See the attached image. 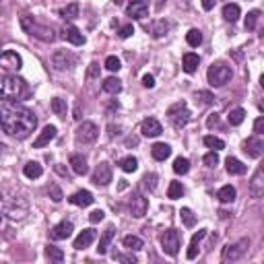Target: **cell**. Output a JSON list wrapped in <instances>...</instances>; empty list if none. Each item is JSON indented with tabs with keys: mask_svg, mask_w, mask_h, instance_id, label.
<instances>
[{
	"mask_svg": "<svg viewBox=\"0 0 264 264\" xmlns=\"http://www.w3.org/2000/svg\"><path fill=\"white\" fill-rule=\"evenodd\" d=\"M37 126V118L29 107L21 103H7L0 107V128L13 139H27Z\"/></svg>",
	"mask_w": 264,
	"mask_h": 264,
	"instance_id": "obj_1",
	"label": "cell"
},
{
	"mask_svg": "<svg viewBox=\"0 0 264 264\" xmlns=\"http://www.w3.org/2000/svg\"><path fill=\"white\" fill-rule=\"evenodd\" d=\"M0 207H3V211L11 219H15V221H21V219L29 213L27 201L13 190H0Z\"/></svg>",
	"mask_w": 264,
	"mask_h": 264,
	"instance_id": "obj_2",
	"label": "cell"
},
{
	"mask_svg": "<svg viewBox=\"0 0 264 264\" xmlns=\"http://www.w3.org/2000/svg\"><path fill=\"white\" fill-rule=\"evenodd\" d=\"M27 91L25 81L17 75H5L0 77V101H15L21 99Z\"/></svg>",
	"mask_w": 264,
	"mask_h": 264,
	"instance_id": "obj_3",
	"label": "cell"
},
{
	"mask_svg": "<svg viewBox=\"0 0 264 264\" xmlns=\"http://www.w3.org/2000/svg\"><path fill=\"white\" fill-rule=\"evenodd\" d=\"M21 27H23L25 33H29L33 37H39L43 41H54V31L50 27L37 25V21L31 15H23V17H21Z\"/></svg>",
	"mask_w": 264,
	"mask_h": 264,
	"instance_id": "obj_4",
	"label": "cell"
},
{
	"mask_svg": "<svg viewBox=\"0 0 264 264\" xmlns=\"http://www.w3.org/2000/svg\"><path fill=\"white\" fill-rule=\"evenodd\" d=\"M231 75H233V73H231V66H227V64H223V62H215L211 69H209L207 79H209L211 87H223V85L229 83Z\"/></svg>",
	"mask_w": 264,
	"mask_h": 264,
	"instance_id": "obj_5",
	"label": "cell"
},
{
	"mask_svg": "<svg viewBox=\"0 0 264 264\" xmlns=\"http://www.w3.org/2000/svg\"><path fill=\"white\" fill-rule=\"evenodd\" d=\"M167 118L169 122L173 124V128H184L188 122H190V109L186 105V101H178V103H173L169 109H167Z\"/></svg>",
	"mask_w": 264,
	"mask_h": 264,
	"instance_id": "obj_6",
	"label": "cell"
},
{
	"mask_svg": "<svg viewBox=\"0 0 264 264\" xmlns=\"http://www.w3.org/2000/svg\"><path fill=\"white\" fill-rule=\"evenodd\" d=\"M248 248H250V239L248 237H244V239H239V241H235V244H229V246H225L223 248V262H235V260H239L241 256H244L246 252H248Z\"/></svg>",
	"mask_w": 264,
	"mask_h": 264,
	"instance_id": "obj_7",
	"label": "cell"
},
{
	"mask_svg": "<svg viewBox=\"0 0 264 264\" xmlns=\"http://www.w3.org/2000/svg\"><path fill=\"white\" fill-rule=\"evenodd\" d=\"M50 62H52V66H54V71L64 73V71H69V69H73V66H75L77 56H75L73 52H69V50H58V52L52 54Z\"/></svg>",
	"mask_w": 264,
	"mask_h": 264,
	"instance_id": "obj_8",
	"label": "cell"
},
{
	"mask_svg": "<svg viewBox=\"0 0 264 264\" xmlns=\"http://www.w3.org/2000/svg\"><path fill=\"white\" fill-rule=\"evenodd\" d=\"M21 66H23V60H21V56L17 52H13V50L0 52V69H3V71L13 75V73L21 71Z\"/></svg>",
	"mask_w": 264,
	"mask_h": 264,
	"instance_id": "obj_9",
	"label": "cell"
},
{
	"mask_svg": "<svg viewBox=\"0 0 264 264\" xmlns=\"http://www.w3.org/2000/svg\"><path fill=\"white\" fill-rule=\"evenodd\" d=\"M97 137H99V128H97L93 122H83V124L77 128V141L83 143V145L95 143Z\"/></svg>",
	"mask_w": 264,
	"mask_h": 264,
	"instance_id": "obj_10",
	"label": "cell"
},
{
	"mask_svg": "<svg viewBox=\"0 0 264 264\" xmlns=\"http://www.w3.org/2000/svg\"><path fill=\"white\" fill-rule=\"evenodd\" d=\"M161 248L165 254L169 256H175L180 250V233L175 229H167L163 235H161Z\"/></svg>",
	"mask_w": 264,
	"mask_h": 264,
	"instance_id": "obj_11",
	"label": "cell"
},
{
	"mask_svg": "<svg viewBox=\"0 0 264 264\" xmlns=\"http://www.w3.org/2000/svg\"><path fill=\"white\" fill-rule=\"evenodd\" d=\"M126 15L132 19H145L149 15V0H130L126 7Z\"/></svg>",
	"mask_w": 264,
	"mask_h": 264,
	"instance_id": "obj_12",
	"label": "cell"
},
{
	"mask_svg": "<svg viewBox=\"0 0 264 264\" xmlns=\"http://www.w3.org/2000/svg\"><path fill=\"white\" fill-rule=\"evenodd\" d=\"M109 182H112V165L109 163H99L95 167V173H93V184L97 186H107Z\"/></svg>",
	"mask_w": 264,
	"mask_h": 264,
	"instance_id": "obj_13",
	"label": "cell"
},
{
	"mask_svg": "<svg viewBox=\"0 0 264 264\" xmlns=\"http://www.w3.org/2000/svg\"><path fill=\"white\" fill-rule=\"evenodd\" d=\"M147 211H149V201H147V198L143 194H135V196H132V201H130V215L141 219V217L147 215Z\"/></svg>",
	"mask_w": 264,
	"mask_h": 264,
	"instance_id": "obj_14",
	"label": "cell"
},
{
	"mask_svg": "<svg viewBox=\"0 0 264 264\" xmlns=\"http://www.w3.org/2000/svg\"><path fill=\"white\" fill-rule=\"evenodd\" d=\"M141 132H143V137H147V139H155V137H159L163 132V126L155 118H147L141 124Z\"/></svg>",
	"mask_w": 264,
	"mask_h": 264,
	"instance_id": "obj_15",
	"label": "cell"
},
{
	"mask_svg": "<svg viewBox=\"0 0 264 264\" xmlns=\"http://www.w3.org/2000/svg\"><path fill=\"white\" fill-rule=\"evenodd\" d=\"M73 223L71 221H62V223H58V225H54L52 229H50V239H54V241H60V239H69L71 235H73Z\"/></svg>",
	"mask_w": 264,
	"mask_h": 264,
	"instance_id": "obj_16",
	"label": "cell"
},
{
	"mask_svg": "<svg viewBox=\"0 0 264 264\" xmlns=\"http://www.w3.org/2000/svg\"><path fill=\"white\" fill-rule=\"evenodd\" d=\"M62 39L73 43V46H83V43H85V35L75 25H64L62 27Z\"/></svg>",
	"mask_w": 264,
	"mask_h": 264,
	"instance_id": "obj_17",
	"label": "cell"
},
{
	"mask_svg": "<svg viewBox=\"0 0 264 264\" xmlns=\"http://www.w3.org/2000/svg\"><path fill=\"white\" fill-rule=\"evenodd\" d=\"M250 194L252 198H260L264 194V169L258 167L252 175V182H250Z\"/></svg>",
	"mask_w": 264,
	"mask_h": 264,
	"instance_id": "obj_18",
	"label": "cell"
},
{
	"mask_svg": "<svg viewBox=\"0 0 264 264\" xmlns=\"http://www.w3.org/2000/svg\"><path fill=\"white\" fill-rule=\"evenodd\" d=\"M244 151L248 153V157L258 159V157L262 155V151H264V143H262L260 137L256 135V137H252V139H248V141L244 143Z\"/></svg>",
	"mask_w": 264,
	"mask_h": 264,
	"instance_id": "obj_19",
	"label": "cell"
},
{
	"mask_svg": "<svg viewBox=\"0 0 264 264\" xmlns=\"http://www.w3.org/2000/svg\"><path fill=\"white\" fill-rule=\"evenodd\" d=\"M54 139H56V126H46V128L39 132V137L33 141V149L46 147V145H50Z\"/></svg>",
	"mask_w": 264,
	"mask_h": 264,
	"instance_id": "obj_20",
	"label": "cell"
},
{
	"mask_svg": "<svg viewBox=\"0 0 264 264\" xmlns=\"http://www.w3.org/2000/svg\"><path fill=\"white\" fill-rule=\"evenodd\" d=\"M95 231L93 229H83L79 233V237L75 239V250H85V248H89L93 244V239H95Z\"/></svg>",
	"mask_w": 264,
	"mask_h": 264,
	"instance_id": "obj_21",
	"label": "cell"
},
{
	"mask_svg": "<svg viewBox=\"0 0 264 264\" xmlns=\"http://www.w3.org/2000/svg\"><path fill=\"white\" fill-rule=\"evenodd\" d=\"M69 201L75 205V207H89V205H93V194L89 192V190H79V192H75Z\"/></svg>",
	"mask_w": 264,
	"mask_h": 264,
	"instance_id": "obj_22",
	"label": "cell"
},
{
	"mask_svg": "<svg viewBox=\"0 0 264 264\" xmlns=\"http://www.w3.org/2000/svg\"><path fill=\"white\" fill-rule=\"evenodd\" d=\"M169 29H171V23H169V21H165V19H157V21H153V23L149 25V33L153 37H163Z\"/></svg>",
	"mask_w": 264,
	"mask_h": 264,
	"instance_id": "obj_23",
	"label": "cell"
},
{
	"mask_svg": "<svg viewBox=\"0 0 264 264\" xmlns=\"http://www.w3.org/2000/svg\"><path fill=\"white\" fill-rule=\"evenodd\" d=\"M151 155H153L155 161H165L171 155V147L167 143H155L151 147Z\"/></svg>",
	"mask_w": 264,
	"mask_h": 264,
	"instance_id": "obj_24",
	"label": "cell"
},
{
	"mask_svg": "<svg viewBox=\"0 0 264 264\" xmlns=\"http://www.w3.org/2000/svg\"><path fill=\"white\" fill-rule=\"evenodd\" d=\"M69 163L73 165V171H75L77 175H85L87 171H89V167H87V159H85L83 155H79V153H75V155H71Z\"/></svg>",
	"mask_w": 264,
	"mask_h": 264,
	"instance_id": "obj_25",
	"label": "cell"
},
{
	"mask_svg": "<svg viewBox=\"0 0 264 264\" xmlns=\"http://www.w3.org/2000/svg\"><path fill=\"white\" fill-rule=\"evenodd\" d=\"M205 235H207V229H201V231H196V233L192 235V241H190V248H188V252H186L188 260L196 258V254H198V244H201V239H203Z\"/></svg>",
	"mask_w": 264,
	"mask_h": 264,
	"instance_id": "obj_26",
	"label": "cell"
},
{
	"mask_svg": "<svg viewBox=\"0 0 264 264\" xmlns=\"http://www.w3.org/2000/svg\"><path fill=\"white\" fill-rule=\"evenodd\" d=\"M103 91L109 95H118L122 91V81L118 77H109L103 81Z\"/></svg>",
	"mask_w": 264,
	"mask_h": 264,
	"instance_id": "obj_27",
	"label": "cell"
},
{
	"mask_svg": "<svg viewBox=\"0 0 264 264\" xmlns=\"http://www.w3.org/2000/svg\"><path fill=\"white\" fill-rule=\"evenodd\" d=\"M114 235H116V229H114V227H107V229L103 231V235L99 237V248H97L99 254H105V252H107V248H109V244H112Z\"/></svg>",
	"mask_w": 264,
	"mask_h": 264,
	"instance_id": "obj_28",
	"label": "cell"
},
{
	"mask_svg": "<svg viewBox=\"0 0 264 264\" xmlns=\"http://www.w3.org/2000/svg\"><path fill=\"white\" fill-rule=\"evenodd\" d=\"M198 64H201V58H198V54H194V52H188V54H184V71H186L188 75L196 73Z\"/></svg>",
	"mask_w": 264,
	"mask_h": 264,
	"instance_id": "obj_29",
	"label": "cell"
},
{
	"mask_svg": "<svg viewBox=\"0 0 264 264\" xmlns=\"http://www.w3.org/2000/svg\"><path fill=\"white\" fill-rule=\"evenodd\" d=\"M225 167H227V173H231V175H244L246 173V165L235 157H229L225 161Z\"/></svg>",
	"mask_w": 264,
	"mask_h": 264,
	"instance_id": "obj_30",
	"label": "cell"
},
{
	"mask_svg": "<svg viewBox=\"0 0 264 264\" xmlns=\"http://www.w3.org/2000/svg\"><path fill=\"white\" fill-rule=\"evenodd\" d=\"M235 188L233 186H223L221 190H219L217 192V198H219V201H221L223 205H229V203H233L235 201Z\"/></svg>",
	"mask_w": 264,
	"mask_h": 264,
	"instance_id": "obj_31",
	"label": "cell"
},
{
	"mask_svg": "<svg viewBox=\"0 0 264 264\" xmlns=\"http://www.w3.org/2000/svg\"><path fill=\"white\" fill-rule=\"evenodd\" d=\"M23 173H25V178H29V180H37L39 175L43 173V169H41V165H39L37 161H29V163L23 167Z\"/></svg>",
	"mask_w": 264,
	"mask_h": 264,
	"instance_id": "obj_32",
	"label": "cell"
},
{
	"mask_svg": "<svg viewBox=\"0 0 264 264\" xmlns=\"http://www.w3.org/2000/svg\"><path fill=\"white\" fill-rule=\"evenodd\" d=\"M244 118H246V109L244 107H233L231 112H229V116H227V120H229L231 126H239L241 122H244Z\"/></svg>",
	"mask_w": 264,
	"mask_h": 264,
	"instance_id": "obj_33",
	"label": "cell"
},
{
	"mask_svg": "<svg viewBox=\"0 0 264 264\" xmlns=\"http://www.w3.org/2000/svg\"><path fill=\"white\" fill-rule=\"evenodd\" d=\"M239 7L237 5H225L223 7V19L229 21V23H235V21L239 19Z\"/></svg>",
	"mask_w": 264,
	"mask_h": 264,
	"instance_id": "obj_34",
	"label": "cell"
},
{
	"mask_svg": "<svg viewBox=\"0 0 264 264\" xmlns=\"http://www.w3.org/2000/svg\"><path fill=\"white\" fill-rule=\"evenodd\" d=\"M118 165L122 167V171H126V173H132V171H137L139 169V161H137V157H124V159H120L118 161Z\"/></svg>",
	"mask_w": 264,
	"mask_h": 264,
	"instance_id": "obj_35",
	"label": "cell"
},
{
	"mask_svg": "<svg viewBox=\"0 0 264 264\" xmlns=\"http://www.w3.org/2000/svg\"><path fill=\"white\" fill-rule=\"evenodd\" d=\"M124 248H128V250H143L145 248V244H143V239L141 237H137V235H126L124 237Z\"/></svg>",
	"mask_w": 264,
	"mask_h": 264,
	"instance_id": "obj_36",
	"label": "cell"
},
{
	"mask_svg": "<svg viewBox=\"0 0 264 264\" xmlns=\"http://www.w3.org/2000/svg\"><path fill=\"white\" fill-rule=\"evenodd\" d=\"M186 41H188L190 48H198V46L203 43V33L198 31V29H190V31L186 33Z\"/></svg>",
	"mask_w": 264,
	"mask_h": 264,
	"instance_id": "obj_37",
	"label": "cell"
},
{
	"mask_svg": "<svg viewBox=\"0 0 264 264\" xmlns=\"http://www.w3.org/2000/svg\"><path fill=\"white\" fill-rule=\"evenodd\" d=\"M184 196V186L180 182H171L169 188H167V198H171V201H178V198Z\"/></svg>",
	"mask_w": 264,
	"mask_h": 264,
	"instance_id": "obj_38",
	"label": "cell"
},
{
	"mask_svg": "<svg viewBox=\"0 0 264 264\" xmlns=\"http://www.w3.org/2000/svg\"><path fill=\"white\" fill-rule=\"evenodd\" d=\"M173 171L178 173V175H186L190 171V161L186 157H178L173 161Z\"/></svg>",
	"mask_w": 264,
	"mask_h": 264,
	"instance_id": "obj_39",
	"label": "cell"
},
{
	"mask_svg": "<svg viewBox=\"0 0 264 264\" xmlns=\"http://www.w3.org/2000/svg\"><path fill=\"white\" fill-rule=\"evenodd\" d=\"M60 17H64V19H69V21L77 19V17H79V3H71L69 7H64V9H60Z\"/></svg>",
	"mask_w": 264,
	"mask_h": 264,
	"instance_id": "obj_40",
	"label": "cell"
},
{
	"mask_svg": "<svg viewBox=\"0 0 264 264\" xmlns=\"http://www.w3.org/2000/svg\"><path fill=\"white\" fill-rule=\"evenodd\" d=\"M258 21H260V11H250V13H248V19H246V29H248V31H254L256 25H258Z\"/></svg>",
	"mask_w": 264,
	"mask_h": 264,
	"instance_id": "obj_41",
	"label": "cell"
},
{
	"mask_svg": "<svg viewBox=\"0 0 264 264\" xmlns=\"http://www.w3.org/2000/svg\"><path fill=\"white\" fill-rule=\"evenodd\" d=\"M46 256L52 260V262H62L64 260V252L60 248H54V246H48L46 248Z\"/></svg>",
	"mask_w": 264,
	"mask_h": 264,
	"instance_id": "obj_42",
	"label": "cell"
},
{
	"mask_svg": "<svg viewBox=\"0 0 264 264\" xmlns=\"http://www.w3.org/2000/svg\"><path fill=\"white\" fill-rule=\"evenodd\" d=\"M205 145H207L209 149H213V151L225 149V143H223L221 139H217V137H205Z\"/></svg>",
	"mask_w": 264,
	"mask_h": 264,
	"instance_id": "obj_43",
	"label": "cell"
},
{
	"mask_svg": "<svg viewBox=\"0 0 264 264\" xmlns=\"http://www.w3.org/2000/svg\"><path fill=\"white\" fill-rule=\"evenodd\" d=\"M194 99H196V103H203V105H211L213 103V95L209 93V91H196L194 93Z\"/></svg>",
	"mask_w": 264,
	"mask_h": 264,
	"instance_id": "obj_44",
	"label": "cell"
},
{
	"mask_svg": "<svg viewBox=\"0 0 264 264\" xmlns=\"http://www.w3.org/2000/svg\"><path fill=\"white\" fill-rule=\"evenodd\" d=\"M52 112H54L56 116H64V114H66V103H64V99H60V97L52 99Z\"/></svg>",
	"mask_w": 264,
	"mask_h": 264,
	"instance_id": "obj_45",
	"label": "cell"
},
{
	"mask_svg": "<svg viewBox=\"0 0 264 264\" xmlns=\"http://www.w3.org/2000/svg\"><path fill=\"white\" fill-rule=\"evenodd\" d=\"M180 215H182V221H184V225H186V227H194V223H196V217H194V213H192L190 209H182V211H180Z\"/></svg>",
	"mask_w": 264,
	"mask_h": 264,
	"instance_id": "obj_46",
	"label": "cell"
},
{
	"mask_svg": "<svg viewBox=\"0 0 264 264\" xmlns=\"http://www.w3.org/2000/svg\"><path fill=\"white\" fill-rule=\"evenodd\" d=\"M105 69L112 71V73H118V71L122 69V64H120V60H118L116 56H107V58H105Z\"/></svg>",
	"mask_w": 264,
	"mask_h": 264,
	"instance_id": "obj_47",
	"label": "cell"
},
{
	"mask_svg": "<svg viewBox=\"0 0 264 264\" xmlns=\"http://www.w3.org/2000/svg\"><path fill=\"white\" fill-rule=\"evenodd\" d=\"M203 161H205L207 167H217V165H219V155H217V151L207 153V155L203 157Z\"/></svg>",
	"mask_w": 264,
	"mask_h": 264,
	"instance_id": "obj_48",
	"label": "cell"
},
{
	"mask_svg": "<svg viewBox=\"0 0 264 264\" xmlns=\"http://www.w3.org/2000/svg\"><path fill=\"white\" fill-rule=\"evenodd\" d=\"M143 186H145L147 190H155V186H157V175H155V173H147L145 178H143Z\"/></svg>",
	"mask_w": 264,
	"mask_h": 264,
	"instance_id": "obj_49",
	"label": "cell"
},
{
	"mask_svg": "<svg viewBox=\"0 0 264 264\" xmlns=\"http://www.w3.org/2000/svg\"><path fill=\"white\" fill-rule=\"evenodd\" d=\"M48 194H50V198H52L54 203H60L62 198H64V196H62V190H60L56 184H50V188H48Z\"/></svg>",
	"mask_w": 264,
	"mask_h": 264,
	"instance_id": "obj_50",
	"label": "cell"
},
{
	"mask_svg": "<svg viewBox=\"0 0 264 264\" xmlns=\"http://www.w3.org/2000/svg\"><path fill=\"white\" fill-rule=\"evenodd\" d=\"M97 77H99V64L91 62L89 64V71H87V79H97Z\"/></svg>",
	"mask_w": 264,
	"mask_h": 264,
	"instance_id": "obj_51",
	"label": "cell"
},
{
	"mask_svg": "<svg viewBox=\"0 0 264 264\" xmlns=\"http://www.w3.org/2000/svg\"><path fill=\"white\" fill-rule=\"evenodd\" d=\"M103 217H105V213L97 209V211H93V213L89 215V221H91V223H99V221H103Z\"/></svg>",
	"mask_w": 264,
	"mask_h": 264,
	"instance_id": "obj_52",
	"label": "cell"
},
{
	"mask_svg": "<svg viewBox=\"0 0 264 264\" xmlns=\"http://www.w3.org/2000/svg\"><path fill=\"white\" fill-rule=\"evenodd\" d=\"M114 260H118V262H132V264H135L137 262V258L135 256H126V254H114Z\"/></svg>",
	"mask_w": 264,
	"mask_h": 264,
	"instance_id": "obj_53",
	"label": "cell"
},
{
	"mask_svg": "<svg viewBox=\"0 0 264 264\" xmlns=\"http://www.w3.org/2000/svg\"><path fill=\"white\" fill-rule=\"evenodd\" d=\"M143 85L147 87V89H153V87H155V79H153V75H145L143 77Z\"/></svg>",
	"mask_w": 264,
	"mask_h": 264,
	"instance_id": "obj_54",
	"label": "cell"
},
{
	"mask_svg": "<svg viewBox=\"0 0 264 264\" xmlns=\"http://www.w3.org/2000/svg\"><path fill=\"white\" fill-rule=\"evenodd\" d=\"M132 33H135V27H132V25H124V27L120 29V37H124V39L130 37Z\"/></svg>",
	"mask_w": 264,
	"mask_h": 264,
	"instance_id": "obj_55",
	"label": "cell"
},
{
	"mask_svg": "<svg viewBox=\"0 0 264 264\" xmlns=\"http://www.w3.org/2000/svg\"><path fill=\"white\" fill-rule=\"evenodd\" d=\"M262 128H264V118L260 116V118H256V122H254V132H256V135H262Z\"/></svg>",
	"mask_w": 264,
	"mask_h": 264,
	"instance_id": "obj_56",
	"label": "cell"
},
{
	"mask_svg": "<svg viewBox=\"0 0 264 264\" xmlns=\"http://www.w3.org/2000/svg\"><path fill=\"white\" fill-rule=\"evenodd\" d=\"M215 3H217V0H203V9H205V11H211V9L215 7Z\"/></svg>",
	"mask_w": 264,
	"mask_h": 264,
	"instance_id": "obj_57",
	"label": "cell"
},
{
	"mask_svg": "<svg viewBox=\"0 0 264 264\" xmlns=\"http://www.w3.org/2000/svg\"><path fill=\"white\" fill-rule=\"evenodd\" d=\"M217 120H219V118H217V114H213V116L209 118V126H213V124H217Z\"/></svg>",
	"mask_w": 264,
	"mask_h": 264,
	"instance_id": "obj_58",
	"label": "cell"
},
{
	"mask_svg": "<svg viewBox=\"0 0 264 264\" xmlns=\"http://www.w3.org/2000/svg\"><path fill=\"white\" fill-rule=\"evenodd\" d=\"M163 5H165V0H157V5H155V7H157V11H161V9H163Z\"/></svg>",
	"mask_w": 264,
	"mask_h": 264,
	"instance_id": "obj_59",
	"label": "cell"
},
{
	"mask_svg": "<svg viewBox=\"0 0 264 264\" xmlns=\"http://www.w3.org/2000/svg\"><path fill=\"white\" fill-rule=\"evenodd\" d=\"M5 149H7V147H5L3 143H0V157H3V153H5Z\"/></svg>",
	"mask_w": 264,
	"mask_h": 264,
	"instance_id": "obj_60",
	"label": "cell"
},
{
	"mask_svg": "<svg viewBox=\"0 0 264 264\" xmlns=\"http://www.w3.org/2000/svg\"><path fill=\"white\" fill-rule=\"evenodd\" d=\"M114 3H116V5L120 7V5H124V0H114Z\"/></svg>",
	"mask_w": 264,
	"mask_h": 264,
	"instance_id": "obj_61",
	"label": "cell"
},
{
	"mask_svg": "<svg viewBox=\"0 0 264 264\" xmlns=\"http://www.w3.org/2000/svg\"><path fill=\"white\" fill-rule=\"evenodd\" d=\"M0 223H3V215H0Z\"/></svg>",
	"mask_w": 264,
	"mask_h": 264,
	"instance_id": "obj_62",
	"label": "cell"
}]
</instances>
